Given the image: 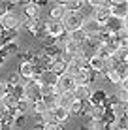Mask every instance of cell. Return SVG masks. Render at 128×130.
<instances>
[{
    "label": "cell",
    "instance_id": "obj_1",
    "mask_svg": "<svg viewBox=\"0 0 128 130\" xmlns=\"http://www.w3.org/2000/svg\"><path fill=\"white\" fill-rule=\"evenodd\" d=\"M83 25V15L79 11H66L64 19H62V26H64V32L70 34L74 30H79Z\"/></svg>",
    "mask_w": 128,
    "mask_h": 130
},
{
    "label": "cell",
    "instance_id": "obj_2",
    "mask_svg": "<svg viewBox=\"0 0 128 130\" xmlns=\"http://www.w3.org/2000/svg\"><path fill=\"white\" fill-rule=\"evenodd\" d=\"M21 23H23V21H21L19 13L8 11V13H4L2 19H0V28L6 30V32H13V30H17L21 26Z\"/></svg>",
    "mask_w": 128,
    "mask_h": 130
},
{
    "label": "cell",
    "instance_id": "obj_3",
    "mask_svg": "<svg viewBox=\"0 0 128 130\" xmlns=\"http://www.w3.org/2000/svg\"><path fill=\"white\" fill-rule=\"evenodd\" d=\"M81 32L87 36V38H94V36H100L104 32V26L94 21L92 17H85L83 19V25H81Z\"/></svg>",
    "mask_w": 128,
    "mask_h": 130
},
{
    "label": "cell",
    "instance_id": "obj_4",
    "mask_svg": "<svg viewBox=\"0 0 128 130\" xmlns=\"http://www.w3.org/2000/svg\"><path fill=\"white\" fill-rule=\"evenodd\" d=\"M21 85L25 89V98L30 102H36V100H42L40 96V85L36 83V79H21Z\"/></svg>",
    "mask_w": 128,
    "mask_h": 130
},
{
    "label": "cell",
    "instance_id": "obj_5",
    "mask_svg": "<svg viewBox=\"0 0 128 130\" xmlns=\"http://www.w3.org/2000/svg\"><path fill=\"white\" fill-rule=\"evenodd\" d=\"M109 10H111V17H117L121 21L128 19V2H124V0H113V2H109Z\"/></svg>",
    "mask_w": 128,
    "mask_h": 130
},
{
    "label": "cell",
    "instance_id": "obj_6",
    "mask_svg": "<svg viewBox=\"0 0 128 130\" xmlns=\"http://www.w3.org/2000/svg\"><path fill=\"white\" fill-rule=\"evenodd\" d=\"M74 89H76V83H74V77H70V75H59L57 77V83H55V91L57 94H62V92H74Z\"/></svg>",
    "mask_w": 128,
    "mask_h": 130
},
{
    "label": "cell",
    "instance_id": "obj_7",
    "mask_svg": "<svg viewBox=\"0 0 128 130\" xmlns=\"http://www.w3.org/2000/svg\"><path fill=\"white\" fill-rule=\"evenodd\" d=\"M102 26H104L102 34H117L121 28H124L128 25H126V21H121V19H117V17H107Z\"/></svg>",
    "mask_w": 128,
    "mask_h": 130
},
{
    "label": "cell",
    "instance_id": "obj_8",
    "mask_svg": "<svg viewBox=\"0 0 128 130\" xmlns=\"http://www.w3.org/2000/svg\"><path fill=\"white\" fill-rule=\"evenodd\" d=\"M43 28L49 38H59V36L64 34V26H62V21H53V19H47L43 23Z\"/></svg>",
    "mask_w": 128,
    "mask_h": 130
},
{
    "label": "cell",
    "instance_id": "obj_9",
    "mask_svg": "<svg viewBox=\"0 0 128 130\" xmlns=\"http://www.w3.org/2000/svg\"><path fill=\"white\" fill-rule=\"evenodd\" d=\"M74 98H76L77 102H81V104H85L87 100H90V94H92V87L90 85H79V87L74 89Z\"/></svg>",
    "mask_w": 128,
    "mask_h": 130
},
{
    "label": "cell",
    "instance_id": "obj_10",
    "mask_svg": "<svg viewBox=\"0 0 128 130\" xmlns=\"http://www.w3.org/2000/svg\"><path fill=\"white\" fill-rule=\"evenodd\" d=\"M57 77H59V75H55L51 70L45 68V70H42V72L36 75V83H38V85H51V87H55Z\"/></svg>",
    "mask_w": 128,
    "mask_h": 130
},
{
    "label": "cell",
    "instance_id": "obj_11",
    "mask_svg": "<svg viewBox=\"0 0 128 130\" xmlns=\"http://www.w3.org/2000/svg\"><path fill=\"white\" fill-rule=\"evenodd\" d=\"M49 19L53 21H62L64 15H66V8L62 2H55V4H49Z\"/></svg>",
    "mask_w": 128,
    "mask_h": 130
},
{
    "label": "cell",
    "instance_id": "obj_12",
    "mask_svg": "<svg viewBox=\"0 0 128 130\" xmlns=\"http://www.w3.org/2000/svg\"><path fill=\"white\" fill-rule=\"evenodd\" d=\"M92 19L94 21H98L100 25H104L105 23V19H107V17H111V10H109V2L105 4L104 8H98V10H92Z\"/></svg>",
    "mask_w": 128,
    "mask_h": 130
},
{
    "label": "cell",
    "instance_id": "obj_13",
    "mask_svg": "<svg viewBox=\"0 0 128 130\" xmlns=\"http://www.w3.org/2000/svg\"><path fill=\"white\" fill-rule=\"evenodd\" d=\"M23 6H25V10H23L25 19H40V6L36 2H26Z\"/></svg>",
    "mask_w": 128,
    "mask_h": 130
},
{
    "label": "cell",
    "instance_id": "obj_14",
    "mask_svg": "<svg viewBox=\"0 0 128 130\" xmlns=\"http://www.w3.org/2000/svg\"><path fill=\"white\" fill-rule=\"evenodd\" d=\"M47 70H51L55 75H62L64 72H66V62L60 59V57H57L55 60H51V64L47 66Z\"/></svg>",
    "mask_w": 128,
    "mask_h": 130
},
{
    "label": "cell",
    "instance_id": "obj_15",
    "mask_svg": "<svg viewBox=\"0 0 128 130\" xmlns=\"http://www.w3.org/2000/svg\"><path fill=\"white\" fill-rule=\"evenodd\" d=\"M62 55L66 57H70V59H74V57H77V55H81V45H77V43H74V42H66V45L62 49Z\"/></svg>",
    "mask_w": 128,
    "mask_h": 130
},
{
    "label": "cell",
    "instance_id": "obj_16",
    "mask_svg": "<svg viewBox=\"0 0 128 130\" xmlns=\"http://www.w3.org/2000/svg\"><path fill=\"white\" fill-rule=\"evenodd\" d=\"M53 117H55L57 123L64 124L66 121L70 119V111H68V109H64V107H60V106H57L55 109H53Z\"/></svg>",
    "mask_w": 128,
    "mask_h": 130
},
{
    "label": "cell",
    "instance_id": "obj_17",
    "mask_svg": "<svg viewBox=\"0 0 128 130\" xmlns=\"http://www.w3.org/2000/svg\"><path fill=\"white\" fill-rule=\"evenodd\" d=\"M76 102V98H74L72 92H62V94H59V106L64 107V109H70V106Z\"/></svg>",
    "mask_w": 128,
    "mask_h": 130
},
{
    "label": "cell",
    "instance_id": "obj_18",
    "mask_svg": "<svg viewBox=\"0 0 128 130\" xmlns=\"http://www.w3.org/2000/svg\"><path fill=\"white\" fill-rule=\"evenodd\" d=\"M90 100H92V106H104V102L107 100V94L104 91H92Z\"/></svg>",
    "mask_w": 128,
    "mask_h": 130
},
{
    "label": "cell",
    "instance_id": "obj_19",
    "mask_svg": "<svg viewBox=\"0 0 128 130\" xmlns=\"http://www.w3.org/2000/svg\"><path fill=\"white\" fill-rule=\"evenodd\" d=\"M105 113H107V109L104 106H92L89 109L90 119H105Z\"/></svg>",
    "mask_w": 128,
    "mask_h": 130
},
{
    "label": "cell",
    "instance_id": "obj_20",
    "mask_svg": "<svg viewBox=\"0 0 128 130\" xmlns=\"http://www.w3.org/2000/svg\"><path fill=\"white\" fill-rule=\"evenodd\" d=\"M2 104H4V107H6L8 111L15 113V111H17V104H19V100H17V98H13L11 94H8V96L2 100Z\"/></svg>",
    "mask_w": 128,
    "mask_h": 130
},
{
    "label": "cell",
    "instance_id": "obj_21",
    "mask_svg": "<svg viewBox=\"0 0 128 130\" xmlns=\"http://www.w3.org/2000/svg\"><path fill=\"white\" fill-rule=\"evenodd\" d=\"M68 40H70V42H74V43H77V45H81V43H85L87 36L81 32V28H79V30H74V32H70V34H68Z\"/></svg>",
    "mask_w": 128,
    "mask_h": 130
},
{
    "label": "cell",
    "instance_id": "obj_22",
    "mask_svg": "<svg viewBox=\"0 0 128 130\" xmlns=\"http://www.w3.org/2000/svg\"><path fill=\"white\" fill-rule=\"evenodd\" d=\"M119 66V62L113 59V57H109V59H104V66H102V72H100V74H107V72H111V70H115Z\"/></svg>",
    "mask_w": 128,
    "mask_h": 130
},
{
    "label": "cell",
    "instance_id": "obj_23",
    "mask_svg": "<svg viewBox=\"0 0 128 130\" xmlns=\"http://www.w3.org/2000/svg\"><path fill=\"white\" fill-rule=\"evenodd\" d=\"M89 130H107V124H105L104 119H90Z\"/></svg>",
    "mask_w": 128,
    "mask_h": 130
},
{
    "label": "cell",
    "instance_id": "obj_24",
    "mask_svg": "<svg viewBox=\"0 0 128 130\" xmlns=\"http://www.w3.org/2000/svg\"><path fill=\"white\" fill-rule=\"evenodd\" d=\"M43 100V104H45V107L49 111H53L57 106H59V94H53V96H49V98H42Z\"/></svg>",
    "mask_w": 128,
    "mask_h": 130
},
{
    "label": "cell",
    "instance_id": "obj_25",
    "mask_svg": "<svg viewBox=\"0 0 128 130\" xmlns=\"http://www.w3.org/2000/svg\"><path fill=\"white\" fill-rule=\"evenodd\" d=\"M53 94H57L55 87H51V85H40V96L42 98H49Z\"/></svg>",
    "mask_w": 128,
    "mask_h": 130
},
{
    "label": "cell",
    "instance_id": "obj_26",
    "mask_svg": "<svg viewBox=\"0 0 128 130\" xmlns=\"http://www.w3.org/2000/svg\"><path fill=\"white\" fill-rule=\"evenodd\" d=\"M83 107H85V104H81V102H74V104L72 106H70V115H79V113H81V111H83Z\"/></svg>",
    "mask_w": 128,
    "mask_h": 130
},
{
    "label": "cell",
    "instance_id": "obj_27",
    "mask_svg": "<svg viewBox=\"0 0 128 130\" xmlns=\"http://www.w3.org/2000/svg\"><path fill=\"white\" fill-rule=\"evenodd\" d=\"M66 11H77L79 6H81V2H77V0H68V2H62Z\"/></svg>",
    "mask_w": 128,
    "mask_h": 130
},
{
    "label": "cell",
    "instance_id": "obj_28",
    "mask_svg": "<svg viewBox=\"0 0 128 130\" xmlns=\"http://www.w3.org/2000/svg\"><path fill=\"white\" fill-rule=\"evenodd\" d=\"M17 49H19V45H17V42H11V43H6V45L2 47V53H4V55H8V53L11 55V53H15Z\"/></svg>",
    "mask_w": 128,
    "mask_h": 130
},
{
    "label": "cell",
    "instance_id": "obj_29",
    "mask_svg": "<svg viewBox=\"0 0 128 130\" xmlns=\"http://www.w3.org/2000/svg\"><path fill=\"white\" fill-rule=\"evenodd\" d=\"M105 77H107L111 83H115V85H119V83H121V77H119L117 70H111V72H107V74H105Z\"/></svg>",
    "mask_w": 128,
    "mask_h": 130
},
{
    "label": "cell",
    "instance_id": "obj_30",
    "mask_svg": "<svg viewBox=\"0 0 128 130\" xmlns=\"http://www.w3.org/2000/svg\"><path fill=\"white\" fill-rule=\"evenodd\" d=\"M19 83H21V75L19 74L10 75V79H8V87H15V85H19Z\"/></svg>",
    "mask_w": 128,
    "mask_h": 130
},
{
    "label": "cell",
    "instance_id": "obj_31",
    "mask_svg": "<svg viewBox=\"0 0 128 130\" xmlns=\"http://www.w3.org/2000/svg\"><path fill=\"white\" fill-rule=\"evenodd\" d=\"M8 96V83L6 81H0V102Z\"/></svg>",
    "mask_w": 128,
    "mask_h": 130
},
{
    "label": "cell",
    "instance_id": "obj_32",
    "mask_svg": "<svg viewBox=\"0 0 128 130\" xmlns=\"http://www.w3.org/2000/svg\"><path fill=\"white\" fill-rule=\"evenodd\" d=\"M6 115H8V109L4 107V104H2V102H0V121H2L4 117H6Z\"/></svg>",
    "mask_w": 128,
    "mask_h": 130
},
{
    "label": "cell",
    "instance_id": "obj_33",
    "mask_svg": "<svg viewBox=\"0 0 128 130\" xmlns=\"http://www.w3.org/2000/svg\"><path fill=\"white\" fill-rule=\"evenodd\" d=\"M0 130H2V124H0Z\"/></svg>",
    "mask_w": 128,
    "mask_h": 130
}]
</instances>
